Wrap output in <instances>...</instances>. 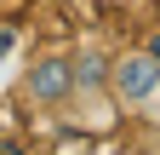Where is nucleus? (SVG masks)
Instances as JSON below:
<instances>
[{"instance_id": "obj_1", "label": "nucleus", "mask_w": 160, "mask_h": 155, "mask_svg": "<svg viewBox=\"0 0 160 155\" xmlns=\"http://www.w3.org/2000/svg\"><path fill=\"white\" fill-rule=\"evenodd\" d=\"M109 98L126 109H160V57L149 46H126L109 57Z\"/></svg>"}, {"instance_id": "obj_2", "label": "nucleus", "mask_w": 160, "mask_h": 155, "mask_svg": "<svg viewBox=\"0 0 160 155\" xmlns=\"http://www.w3.org/2000/svg\"><path fill=\"white\" fill-rule=\"evenodd\" d=\"M23 98H29V104H46V109L69 104V98H74V63L57 57V52H40L34 63L23 69Z\"/></svg>"}, {"instance_id": "obj_3", "label": "nucleus", "mask_w": 160, "mask_h": 155, "mask_svg": "<svg viewBox=\"0 0 160 155\" xmlns=\"http://www.w3.org/2000/svg\"><path fill=\"white\" fill-rule=\"evenodd\" d=\"M69 63H74V98H86V92H109V57L97 52V46H80Z\"/></svg>"}, {"instance_id": "obj_4", "label": "nucleus", "mask_w": 160, "mask_h": 155, "mask_svg": "<svg viewBox=\"0 0 160 155\" xmlns=\"http://www.w3.org/2000/svg\"><path fill=\"white\" fill-rule=\"evenodd\" d=\"M143 46H149V52L160 57V29H149V40H143Z\"/></svg>"}, {"instance_id": "obj_5", "label": "nucleus", "mask_w": 160, "mask_h": 155, "mask_svg": "<svg viewBox=\"0 0 160 155\" xmlns=\"http://www.w3.org/2000/svg\"><path fill=\"white\" fill-rule=\"evenodd\" d=\"M12 52V29H0V57H6Z\"/></svg>"}, {"instance_id": "obj_6", "label": "nucleus", "mask_w": 160, "mask_h": 155, "mask_svg": "<svg viewBox=\"0 0 160 155\" xmlns=\"http://www.w3.org/2000/svg\"><path fill=\"white\" fill-rule=\"evenodd\" d=\"M57 6H80V0H57Z\"/></svg>"}, {"instance_id": "obj_7", "label": "nucleus", "mask_w": 160, "mask_h": 155, "mask_svg": "<svg viewBox=\"0 0 160 155\" xmlns=\"http://www.w3.org/2000/svg\"><path fill=\"white\" fill-rule=\"evenodd\" d=\"M0 149H12V144H6V138H0Z\"/></svg>"}]
</instances>
